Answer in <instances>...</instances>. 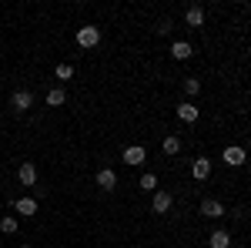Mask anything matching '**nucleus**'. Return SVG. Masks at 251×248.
Returning a JSON list of instances; mask_svg holds the SVG:
<instances>
[{
  "mask_svg": "<svg viewBox=\"0 0 251 248\" xmlns=\"http://www.w3.org/2000/svg\"><path fill=\"white\" fill-rule=\"evenodd\" d=\"M10 108H14L17 114H24V111H30V108H34V91H27V87H20V91H14V97H10Z\"/></svg>",
  "mask_w": 251,
  "mask_h": 248,
  "instance_id": "obj_1",
  "label": "nucleus"
},
{
  "mask_svg": "<svg viewBox=\"0 0 251 248\" xmlns=\"http://www.w3.org/2000/svg\"><path fill=\"white\" fill-rule=\"evenodd\" d=\"M17 181L24 188H34V185H37V165H34V161H24L17 168Z\"/></svg>",
  "mask_w": 251,
  "mask_h": 248,
  "instance_id": "obj_2",
  "label": "nucleus"
},
{
  "mask_svg": "<svg viewBox=\"0 0 251 248\" xmlns=\"http://www.w3.org/2000/svg\"><path fill=\"white\" fill-rule=\"evenodd\" d=\"M221 161H225L228 168H241V165H245V148H238V144H228V148L221 151Z\"/></svg>",
  "mask_w": 251,
  "mask_h": 248,
  "instance_id": "obj_3",
  "label": "nucleus"
},
{
  "mask_svg": "<svg viewBox=\"0 0 251 248\" xmlns=\"http://www.w3.org/2000/svg\"><path fill=\"white\" fill-rule=\"evenodd\" d=\"M77 44L84 47V51L97 47V44H100V30H97V27H80L77 30Z\"/></svg>",
  "mask_w": 251,
  "mask_h": 248,
  "instance_id": "obj_4",
  "label": "nucleus"
},
{
  "mask_svg": "<svg viewBox=\"0 0 251 248\" xmlns=\"http://www.w3.org/2000/svg\"><path fill=\"white\" fill-rule=\"evenodd\" d=\"M144 161H148V151H144L141 144H131V148H124V165L137 168V165H144Z\"/></svg>",
  "mask_w": 251,
  "mask_h": 248,
  "instance_id": "obj_5",
  "label": "nucleus"
},
{
  "mask_svg": "<svg viewBox=\"0 0 251 248\" xmlns=\"http://www.w3.org/2000/svg\"><path fill=\"white\" fill-rule=\"evenodd\" d=\"M174 205V198L168 194V191H154V198H151V208H154V215H168Z\"/></svg>",
  "mask_w": 251,
  "mask_h": 248,
  "instance_id": "obj_6",
  "label": "nucleus"
},
{
  "mask_svg": "<svg viewBox=\"0 0 251 248\" xmlns=\"http://www.w3.org/2000/svg\"><path fill=\"white\" fill-rule=\"evenodd\" d=\"M184 24H188V27H204V7H201V3H191V7L184 10Z\"/></svg>",
  "mask_w": 251,
  "mask_h": 248,
  "instance_id": "obj_7",
  "label": "nucleus"
},
{
  "mask_svg": "<svg viewBox=\"0 0 251 248\" xmlns=\"http://www.w3.org/2000/svg\"><path fill=\"white\" fill-rule=\"evenodd\" d=\"M177 117H181V121H184V124H194V121H198V117H201V111H198V108H194L191 101H181V104H177Z\"/></svg>",
  "mask_w": 251,
  "mask_h": 248,
  "instance_id": "obj_8",
  "label": "nucleus"
},
{
  "mask_svg": "<svg viewBox=\"0 0 251 248\" xmlns=\"http://www.w3.org/2000/svg\"><path fill=\"white\" fill-rule=\"evenodd\" d=\"M201 215H204V218H221V215H225V205H221L218 198H204V201H201Z\"/></svg>",
  "mask_w": 251,
  "mask_h": 248,
  "instance_id": "obj_9",
  "label": "nucleus"
},
{
  "mask_svg": "<svg viewBox=\"0 0 251 248\" xmlns=\"http://www.w3.org/2000/svg\"><path fill=\"white\" fill-rule=\"evenodd\" d=\"M97 188L100 191H114L117 188V174L111 171V168H100V171H97Z\"/></svg>",
  "mask_w": 251,
  "mask_h": 248,
  "instance_id": "obj_10",
  "label": "nucleus"
},
{
  "mask_svg": "<svg viewBox=\"0 0 251 248\" xmlns=\"http://www.w3.org/2000/svg\"><path fill=\"white\" fill-rule=\"evenodd\" d=\"M191 174H194V181H208L211 178V161L208 158H198L191 165Z\"/></svg>",
  "mask_w": 251,
  "mask_h": 248,
  "instance_id": "obj_11",
  "label": "nucleus"
},
{
  "mask_svg": "<svg viewBox=\"0 0 251 248\" xmlns=\"http://www.w3.org/2000/svg\"><path fill=\"white\" fill-rule=\"evenodd\" d=\"M14 211L17 215H37V198H17L14 201Z\"/></svg>",
  "mask_w": 251,
  "mask_h": 248,
  "instance_id": "obj_12",
  "label": "nucleus"
},
{
  "mask_svg": "<svg viewBox=\"0 0 251 248\" xmlns=\"http://www.w3.org/2000/svg\"><path fill=\"white\" fill-rule=\"evenodd\" d=\"M208 245H211V248H231V235H228L225 228H218V231H211Z\"/></svg>",
  "mask_w": 251,
  "mask_h": 248,
  "instance_id": "obj_13",
  "label": "nucleus"
},
{
  "mask_svg": "<svg viewBox=\"0 0 251 248\" xmlns=\"http://www.w3.org/2000/svg\"><path fill=\"white\" fill-rule=\"evenodd\" d=\"M171 54L177 60H188V57H191V44H188V40H174V44H171Z\"/></svg>",
  "mask_w": 251,
  "mask_h": 248,
  "instance_id": "obj_14",
  "label": "nucleus"
},
{
  "mask_svg": "<svg viewBox=\"0 0 251 248\" xmlns=\"http://www.w3.org/2000/svg\"><path fill=\"white\" fill-rule=\"evenodd\" d=\"M64 101H67V91H64V87H50V91H47V104H50V108H60Z\"/></svg>",
  "mask_w": 251,
  "mask_h": 248,
  "instance_id": "obj_15",
  "label": "nucleus"
},
{
  "mask_svg": "<svg viewBox=\"0 0 251 248\" xmlns=\"http://www.w3.org/2000/svg\"><path fill=\"white\" fill-rule=\"evenodd\" d=\"M161 148H164V154H181V138H174V134H168Z\"/></svg>",
  "mask_w": 251,
  "mask_h": 248,
  "instance_id": "obj_16",
  "label": "nucleus"
},
{
  "mask_svg": "<svg viewBox=\"0 0 251 248\" xmlns=\"http://www.w3.org/2000/svg\"><path fill=\"white\" fill-rule=\"evenodd\" d=\"M0 231H3V235H14V231H17V218H14V215H3V218H0Z\"/></svg>",
  "mask_w": 251,
  "mask_h": 248,
  "instance_id": "obj_17",
  "label": "nucleus"
},
{
  "mask_svg": "<svg viewBox=\"0 0 251 248\" xmlns=\"http://www.w3.org/2000/svg\"><path fill=\"white\" fill-rule=\"evenodd\" d=\"M141 188H144V191H154L157 188V174H151V171L141 174Z\"/></svg>",
  "mask_w": 251,
  "mask_h": 248,
  "instance_id": "obj_18",
  "label": "nucleus"
},
{
  "mask_svg": "<svg viewBox=\"0 0 251 248\" xmlns=\"http://www.w3.org/2000/svg\"><path fill=\"white\" fill-rule=\"evenodd\" d=\"M54 74H57V81H71V77H74V67H71V64H57Z\"/></svg>",
  "mask_w": 251,
  "mask_h": 248,
  "instance_id": "obj_19",
  "label": "nucleus"
},
{
  "mask_svg": "<svg viewBox=\"0 0 251 248\" xmlns=\"http://www.w3.org/2000/svg\"><path fill=\"white\" fill-rule=\"evenodd\" d=\"M184 91H188V94H198V91H201V81H198V77H184Z\"/></svg>",
  "mask_w": 251,
  "mask_h": 248,
  "instance_id": "obj_20",
  "label": "nucleus"
},
{
  "mask_svg": "<svg viewBox=\"0 0 251 248\" xmlns=\"http://www.w3.org/2000/svg\"><path fill=\"white\" fill-rule=\"evenodd\" d=\"M20 248H30V245H20Z\"/></svg>",
  "mask_w": 251,
  "mask_h": 248,
  "instance_id": "obj_21",
  "label": "nucleus"
}]
</instances>
